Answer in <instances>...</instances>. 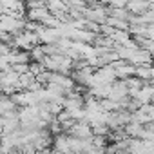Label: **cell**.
I'll list each match as a JSON object with an SVG mask.
<instances>
[{
	"mask_svg": "<svg viewBox=\"0 0 154 154\" xmlns=\"http://www.w3.org/2000/svg\"><path fill=\"white\" fill-rule=\"evenodd\" d=\"M127 9L132 15H143L150 9V2L149 0H129L127 2Z\"/></svg>",
	"mask_w": 154,
	"mask_h": 154,
	"instance_id": "obj_1",
	"label": "cell"
}]
</instances>
